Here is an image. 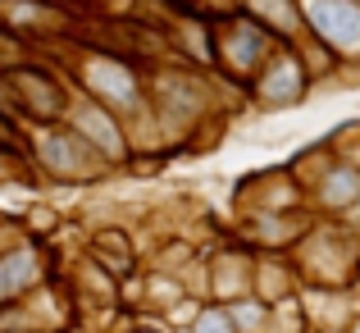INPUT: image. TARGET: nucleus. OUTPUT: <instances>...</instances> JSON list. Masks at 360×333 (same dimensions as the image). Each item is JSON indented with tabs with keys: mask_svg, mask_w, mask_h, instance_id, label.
Returning <instances> with one entry per match:
<instances>
[{
	"mask_svg": "<svg viewBox=\"0 0 360 333\" xmlns=\"http://www.w3.org/2000/svg\"><path fill=\"white\" fill-rule=\"evenodd\" d=\"M69 82L82 92V96L110 106L123 123L150 119V87H146L141 69L128 60V55H115V51H82L78 60H73Z\"/></svg>",
	"mask_w": 360,
	"mask_h": 333,
	"instance_id": "obj_1",
	"label": "nucleus"
},
{
	"mask_svg": "<svg viewBox=\"0 0 360 333\" xmlns=\"http://www.w3.org/2000/svg\"><path fill=\"white\" fill-rule=\"evenodd\" d=\"M278 46V37L264 23H255L246 9H233L210 27V64L219 73H229L233 82H251V73L264 64V55Z\"/></svg>",
	"mask_w": 360,
	"mask_h": 333,
	"instance_id": "obj_2",
	"label": "nucleus"
},
{
	"mask_svg": "<svg viewBox=\"0 0 360 333\" xmlns=\"http://www.w3.org/2000/svg\"><path fill=\"white\" fill-rule=\"evenodd\" d=\"M310 82H315V78H310L297 42H278L269 55H264L260 69L251 73L246 96H251L260 110H288V106H297V101H306Z\"/></svg>",
	"mask_w": 360,
	"mask_h": 333,
	"instance_id": "obj_3",
	"label": "nucleus"
},
{
	"mask_svg": "<svg viewBox=\"0 0 360 333\" xmlns=\"http://www.w3.org/2000/svg\"><path fill=\"white\" fill-rule=\"evenodd\" d=\"M32 156H37V165H41L51 178H60V183H91V178H101V169H105V160H101L64 119L60 123H41Z\"/></svg>",
	"mask_w": 360,
	"mask_h": 333,
	"instance_id": "obj_4",
	"label": "nucleus"
},
{
	"mask_svg": "<svg viewBox=\"0 0 360 333\" xmlns=\"http://www.w3.org/2000/svg\"><path fill=\"white\" fill-rule=\"evenodd\" d=\"M306 37L338 55V64H360V0H297Z\"/></svg>",
	"mask_w": 360,
	"mask_h": 333,
	"instance_id": "obj_5",
	"label": "nucleus"
},
{
	"mask_svg": "<svg viewBox=\"0 0 360 333\" xmlns=\"http://www.w3.org/2000/svg\"><path fill=\"white\" fill-rule=\"evenodd\" d=\"M9 92H14V110L23 119H32L37 128L41 123H60L73 106V92H69V78L51 69H37V64H23V69H9Z\"/></svg>",
	"mask_w": 360,
	"mask_h": 333,
	"instance_id": "obj_6",
	"label": "nucleus"
},
{
	"mask_svg": "<svg viewBox=\"0 0 360 333\" xmlns=\"http://www.w3.org/2000/svg\"><path fill=\"white\" fill-rule=\"evenodd\" d=\"M64 123H69V128L78 132V137L87 142V146L96 151L101 160H105V169H110V165H123V160L132 156V132H128V123H123L110 106H101V101L73 96V106H69V114H64Z\"/></svg>",
	"mask_w": 360,
	"mask_h": 333,
	"instance_id": "obj_7",
	"label": "nucleus"
},
{
	"mask_svg": "<svg viewBox=\"0 0 360 333\" xmlns=\"http://www.w3.org/2000/svg\"><path fill=\"white\" fill-rule=\"evenodd\" d=\"M306 201L324 220H342V215L360 211V160L324 156L319 160V174L306 178Z\"/></svg>",
	"mask_w": 360,
	"mask_h": 333,
	"instance_id": "obj_8",
	"label": "nucleus"
},
{
	"mask_svg": "<svg viewBox=\"0 0 360 333\" xmlns=\"http://www.w3.org/2000/svg\"><path fill=\"white\" fill-rule=\"evenodd\" d=\"M41 288V251L37 242H14L0 251V310L27 301Z\"/></svg>",
	"mask_w": 360,
	"mask_h": 333,
	"instance_id": "obj_9",
	"label": "nucleus"
},
{
	"mask_svg": "<svg viewBox=\"0 0 360 333\" xmlns=\"http://www.w3.org/2000/svg\"><path fill=\"white\" fill-rule=\"evenodd\" d=\"M255 279V251H214L210 270H205V283H210L214 301H233L246 297Z\"/></svg>",
	"mask_w": 360,
	"mask_h": 333,
	"instance_id": "obj_10",
	"label": "nucleus"
},
{
	"mask_svg": "<svg viewBox=\"0 0 360 333\" xmlns=\"http://www.w3.org/2000/svg\"><path fill=\"white\" fill-rule=\"evenodd\" d=\"M246 14L255 23H264L278 42H301L306 37V18H301V5L297 0H242Z\"/></svg>",
	"mask_w": 360,
	"mask_h": 333,
	"instance_id": "obj_11",
	"label": "nucleus"
},
{
	"mask_svg": "<svg viewBox=\"0 0 360 333\" xmlns=\"http://www.w3.org/2000/svg\"><path fill=\"white\" fill-rule=\"evenodd\" d=\"M91 260L105 265L110 274H128L137 270V251H132V237L123 228H101L96 242H91Z\"/></svg>",
	"mask_w": 360,
	"mask_h": 333,
	"instance_id": "obj_12",
	"label": "nucleus"
},
{
	"mask_svg": "<svg viewBox=\"0 0 360 333\" xmlns=\"http://www.w3.org/2000/svg\"><path fill=\"white\" fill-rule=\"evenodd\" d=\"M233 315V325H238V333H264L269 329V301L260 297V292H246V297H233L224 301Z\"/></svg>",
	"mask_w": 360,
	"mask_h": 333,
	"instance_id": "obj_13",
	"label": "nucleus"
},
{
	"mask_svg": "<svg viewBox=\"0 0 360 333\" xmlns=\"http://www.w3.org/2000/svg\"><path fill=\"white\" fill-rule=\"evenodd\" d=\"M187 333H238V325H233V315H229L224 301H201V306L192 310Z\"/></svg>",
	"mask_w": 360,
	"mask_h": 333,
	"instance_id": "obj_14",
	"label": "nucleus"
},
{
	"mask_svg": "<svg viewBox=\"0 0 360 333\" xmlns=\"http://www.w3.org/2000/svg\"><path fill=\"white\" fill-rule=\"evenodd\" d=\"M9 178V160H5V151H0V183Z\"/></svg>",
	"mask_w": 360,
	"mask_h": 333,
	"instance_id": "obj_15",
	"label": "nucleus"
},
{
	"mask_svg": "<svg viewBox=\"0 0 360 333\" xmlns=\"http://www.w3.org/2000/svg\"><path fill=\"white\" fill-rule=\"evenodd\" d=\"M132 333H165V329H155V325H137Z\"/></svg>",
	"mask_w": 360,
	"mask_h": 333,
	"instance_id": "obj_16",
	"label": "nucleus"
},
{
	"mask_svg": "<svg viewBox=\"0 0 360 333\" xmlns=\"http://www.w3.org/2000/svg\"><path fill=\"white\" fill-rule=\"evenodd\" d=\"M352 237H356V265H360V228H356V233H352Z\"/></svg>",
	"mask_w": 360,
	"mask_h": 333,
	"instance_id": "obj_17",
	"label": "nucleus"
},
{
	"mask_svg": "<svg viewBox=\"0 0 360 333\" xmlns=\"http://www.w3.org/2000/svg\"><path fill=\"white\" fill-rule=\"evenodd\" d=\"M356 215H360V211H356Z\"/></svg>",
	"mask_w": 360,
	"mask_h": 333,
	"instance_id": "obj_18",
	"label": "nucleus"
}]
</instances>
